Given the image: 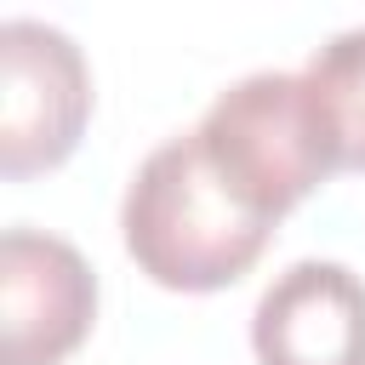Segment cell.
I'll use <instances>...</instances> for the list:
<instances>
[{
	"instance_id": "cell-4",
	"label": "cell",
	"mask_w": 365,
	"mask_h": 365,
	"mask_svg": "<svg viewBox=\"0 0 365 365\" xmlns=\"http://www.w3.org/2000/svg\"><path fill=\"white\" fill-rule=\"evenodd\" d=\"M97 319V274L80 245L11 222L0 234V365H63Z\"/></svg>"
},
{
	"instance_id": "cell-5",
	"label": "cell",
	"mask_w": 365,
	"mask_h": 365,
	"mask_svg": "<svg viewBox=\"0 0 365 365\" xmlns=\"http://www.w3.org/2000/svg\"><path fill=\"white\" fill-rule=\"evenodd\" d=\"M257 365H365V279L348 262L302 257L257 297Z\"/></svg>"
},
{
	"instance_id": "cell-3",
	"label": "cell",
	"mask_w": 365,
	"mask_h": 365,
	"mask_svg": "<svg viewBox=\"0 0 365 365\" xmlns=\"http://www.w3.org/2000/svg\"><path fill=\"white\" fill-rule=\"evenodd\" d=\"M91 120L86 51L40 17L0 23V171L11 182L74 154Z\"/></svg>"
},
{
	"instance_id": "cell-1",
	"label": "cell",
	"mask_w": 365,
	"mask_h": 365,
	"mask_svg": "<svg viewBox=\"0 0 365 365\" xmlns=\"http://www.w3.org/2000/svg\"><path fill=\"white\" fill-rule=\"evenodd\" d=\"M120 234L131 262L165 291H222L262 257L274 222L251 217L211 171L194 131L143 154L120 200Z\"/></svg>"
},
{
	"instance_id": "cell-6",
	"label": "cell",
	"mask_w": 365,
	"mask_h": 365,
	"mask_svg": "<svg viewBox=\"0 0 365 365\" xmlns=\"http://www.w3.org/2000/svg\"><path fill=\"white\" fill-rule=\"evenodd\" d=\"M302 80L314 91L336 171H365V23L308 51Z\"/></svg>"
},
{
	"instance_id": "cell-2",
	"label": "cell",
	"mask_w": 365,
	"mask_h": 365,
	"mask_svg": "<svg viewBox=\"0 0 365 365\" xmlns=\"http://www.w3.org/2000/svg\"><path fill=\"white\" fill-rule=\"evenodd\" d=\"M194 137L211 171L262 222H279L336 171L302 68H257L222 86L205 103Z\"/></svg>"
}]
</instances>
